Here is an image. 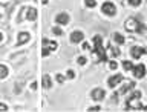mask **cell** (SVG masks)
Instances as JSON below:
<instances>
[{
	"mask_svg": "<svg viewBox=\"0 0 147 112\" xmlns=\"http://www.w3.org/2000/svg\"><path fill=\"white\" fill-rule=\"evenodd\" d=\"M29 39H31L29 32L23 31V32H20V34H18V41H17V45H25V43H28V41H29Z\"/></svg>",
	"mask_w": 147,
	"mask_h": 112,
	"instance_id": "obj_11",
	"label": "cell"
},
{
	"mask_svg": "<svg viewBox=\"0 0 147 112\" xmlns=\"http://www.w3.org/2000/svg\"><path fill=\"white\" fill-rule=\"evenodd\" d=\"M140 98H141V92L140 91H132L130 94L127 95L126 98V111H135V109H141V103H140Z\"/></svg>",
	"mask_w": 147,
	"mask_h": 112,
	"instance_id": "obj_1",
	"label": "cell"
},
{
	"mask_svg": "<svg viewBox=\"0 0 147 112\" xmlns=\"http://www.w3.org/2000/svg\"><path fill=\"white\" fill-rule=\"evenodd\" d=\"M37 16H38V12H37L35 8H28V12H26V18H28V20L34 22L37 18Z\"/></svg>",
	"mask_w": 147,
	"mask_h": 112,
	"instance_id": "obj_12",
	"label": "cell"
},
{
	"mask_svg": "<svg viewBox=\"0 0 147 112\" xmlns=\"http://www.w3.org/2000/svg\"><path fill=\"white\" fill-rule=\"evenodd\" d=\"M2 39H3V35H2V34H0V41H2Z\"/></svg>",
	"mask_w": 147,
	"mask_h": 112,
	"instance_id": "obj_32",
	"label": "cell"
},
{
	"mask_svg": "<svg viewBox=\"0 0 147 112\" xmlns=\"http://www.w3.org/2000/svg\"><path fill=\"white\" fill-rule=\"evenodd\" d=\"M83 49H84V51H90V45L89 43H83Z\"/></svg>",
	"mask_w": 147,
	"mask_h": 112,
	"instance_id": "obj_29",
	"label": "cell"
},
{
	"mask_svg": "<svg viewBox=\"0 0 147 112\" xmlns=\"http://www.w3.org/2000/svg\"><path fill=\"white\" fill-rule=\"evenodd\" d=\"M106 52L112 54V57H119V55H121V52H119V49L113 48V46H110V45H107V51H106Z\"/></svg>",
	"mask_w": 147,
	"mask_h": 112,
	"instance_id": "obj_15",
	"label": "cell"
},
{
	"mask_svg": "<svg viewBox=\"0 0 147 112\" xmlns=\"http://www.w3.org/2000/svg\"><path fill=\"white\" fill-rule=\"evenodd\" d=\"M55 22H57L58 25H67L69 23V16L66 12H60V14H57V17H55Z\"/></svg>",
	"mask_w": 147,
	"mask_h": 112,
	"instance_id": "obj_10",
	"label": "cell"
},
{
	"mask_svg": "<svg viewBox=\"0 0 147 112\" xmlns=\"http://www.w3.org/2000/svg\"><path fill=\"white\" fill-rule=\"evenodd\" d=\"M83 39H84V34H83L81 31H74L71 34V41L74 45H75V43H81Z\"/></svg>",
	"mask_w": 147,
	"mask_h": 112,
	"instance_id": "obj_9",
	"label": "cell"
},
{
	"mask_svg": "<svg viewBox=\"0 0 147 112\" xmlns=\"http://www.w3.org/2000/svg\"><path fill=\"white\" fill-rule=\"evenodd\" d=\"M109 68L110 69H117L118 68V63L115 62V60H110V62H109Z\"/></svg>",
	"mask_w": 147,
	"mask_h": 112,
	"instance_id": "obj_23",
	"label": "cell"
},
{
	"mask_svg": "<svg viewBox=\"0 0 147 112\" xmlns=\"http://www.w3.org/2000/svg\"><path fill=\"white\" fill-rule=\"evenodd\" d=\"M132 72H133V77L135 78H142L147 72V68L142 63H140V64H136V66L132 68Z\"/></svg>",
	"mask_w": 147,
	"mask_h": 112,
	"instance_id": "obj_6",
	"label": "cell"
},
{
	"mask_svg": "<svg viewBox=\"0 0 147 112\" xmlns=\"http://www.w3.org/2000/svg\"><path fill=\"white\" fill-rule=\"evenodd\" d=\"M52 32H54L55 35H63V31H61V28H58V26L52 28Z\"/></svg>",
	"mask_w": 147,
	"mask_h": 112,
	"instance_id": "obj_21",
	"label": "cell"
},
{
	"mask_svg": "<svg viewBox=\"0 0 147 112\" xmlns=\"http://www.w3.org/2000/svg\"><path fill=\"white\" fill-rule=\"evenodd\" d=\"M84 5L87 8H95L96 6V2L95 0H84Z\"/></svg>",
	"mask_w": 147,
	"mask_h": 112,
	"instance_id": "obj_20",
	"label": "cell"
},
{
	"mask_svg": "<svg viewBox=\"0 0 147 112\" xmlns=\"http://www.w3.org/2000/svg\"><path fill=\"white\" fill-rule=\"evenodd\" d=\"M77 62H78V64H81V66H83V64H86L87 60H86V57H78Z\"/></svg>",
	"mask_w": 147,
	"mask_h": 112,
	"instance_id": "obj_25",
	"label": "cell"
},
{
	"mask_svg": "<svg viewBox=\"0 0 147 112\" xmlns=\"http://www.w3.org/2000/svg\"><path fill=\"white\" fill-rule=\"evenodd\" d=\"M141 111H147V106H141Z\"/></svg>",
	"mask_w": 147,
	"mask_h": 112,
	"instance_id": "obj_31",
	"label": "cell"
},
{
	"mask_svg": "<svg viewBox=\"0 0 147 112\" xmlns=\"http://www.w3.org/2000/svg\"><path fill=\"white\" fill-rule=\"evenodd\" d=\"M123 68H124V71H132L133 63L129 62V60H124V62H123Z\"/></svg>",
	"mask_w": 147,
	"mask_h": 112,
	"instance_id": "obj_18",
	"label": "cell"
},
{
	"mask_svg": "<svg viewBox=\"0 0 147 112\" xmlns=\"http://www.w3.org/2000/svg\"><path fill=\"white\" fill-rule=\"evenodd\" d=\"M130 54H132V57L135 60H138V58H141L142 55L147 54V49L141 48V46H132V48H130Z\"/></svg>",
	"mask_w": 147,
	"mask_h": 112,
	"instance_id": "obj_7",
	"label": "cell"
},
{
	"mask_svg": "<svg viewBox=\"0 0 147 112\" xmlns=\"http://www.w3.org/2000/svg\"><path fill=\"white\" fill-rule=\"evenodd\" d=\"M133 88H135V81L127 83V85H124L121 89H119V94H121V95H126V94H129V91H130V89H133Z\"/></svg>",
	"mask_w": 147,
	"mask_h": 112,
	"instance_id": "obj_13",
	"label": "cell"
},
{
	"mask_svg": "<svg viewBox=\"0 0 147 112\" xmlns=\"http://www.w3.org/2000/svg\"><path fill=\"white\" fill-rule=\"evenodd\" d=\"M8 75V68L5 66V64H0V80L2 78H6Z\"/></svg>",
	"mask_w": 147,
	"mask_h": 112,
	"instance_id": "obj_17",
	"label": "cell"
},
{
	"mask_svg": "<svg viewBox=\"0 0 147 112\" xmlns=\"http://www.w3.org/2000/svg\"><path fill=\"white\" fill-rule=\"evenodd\" d=\"M129 5H130V6H140L141 5V0H129Z\"/></svg>",
	"mask_w": 147,
	"mask_h": 112,
	"instance_id": "obj_22",
	"label": "cell"
},
{
	"mask_svg": "<svg viewBox=\"0 0 147 112\" xmlns=\"http://www.w3.org/2000/svg\"><path fill=\"white\" fill-rule=\"evenodd\" d=\"M89 111H101L100 106H92V108H89Z\"/></svg>",
	"mask_w": 147,
	"mask_h": 112,
	"instance_id": "obj_30",
	"label": "cell"
},
{
	"mask_svg": "<svg viewBox=\"0 0 147 112\" xmlns=\"http://www.w3.org/2000/svg\"><path fill=\"white\" fill-rule=\"evenodd\" d=\"M64 80H66V77L61 75V74H57V81H58V83H63Z\"/></svg>",
	"mask_w": 147,
	"mask_h": 112,
	"instance_id": "obj_26",
	"label": "cell"
},
{
	"mask_svg": "<svg viewBox=\"0 0 147 112\" xmlns=\"http://www.w3.org/2000/svg\"><path fill=\"white\" fill-rule=\"evenodd\" d=\"M49 52H51V51H49V48H46V46H45V48H43V51H41V55H43V57H48V55H49Z\"/></svg>",
	"mask_w": 147,
	"mask_h": 112,
	"instance_id": "obj_24",
	"label": "cell"
},
{
	"mask_svg": "<svg viewBox=\"0 0 147 112\" xmlns=\"http://www.w3.org/2000/svg\"><path fill=\"white\" fill-rule=\"evenodd\" d=\"M124 40H126V39L123 37V34H119V32H115V34H113V41L117 45H124Z\"/></svg>",
	"mask_w": 147,
	"mask_h": 112,
	"instance_id": "obj_16",
	"label": "cell"
},
{
	"mask_svg": "<svg viewBox=\"0 0 147 112\" xmlns=\"http://www.w3.org/2000/svg\"><path fill=\"white\" fill-rule=\"evenodd\" d=\"M124 80H126V78L123 77V74H115V75H112V77L107 80V86L110 88V89H113L115 86L119 85V83H123Z\"/></svg>",
	"mask_w": 147,
	"mask_h": 112,
	"instance_id": "obj_5",
	"label": "cell"
},
{
	"mask_svg": "<svg viewBox=\"0 0 147 112\" xmlns=\"http://www.w3.org/2000/svg\"><path fill=\"white\" fill-rule=\"evenodd\" d=\"M124 26H126V29L129 32H144V25L138 20V18H127L126 23H124Z\"/></svg>",
	"mask_w": 147,
	"mask_h": 112,
	"instance_id": "obj_3",
	"label": "cell"
},
{
	"mask_svg": "<svg viewBox=\"0 0 147 112\" xmlns=\"http://www.w3.org/2000/svg\"><path fill=\"white\" fill-rule=\"evenodd\" d=\"M66 75H67V78H75V72H74V71H72V69H69V71H67V74H66Z\"/></svg>",
	"mask_w": 147,
	"mask_h": 112,
	"instance_id": "obj_27",
	"label": "cell"
},
{
	"mask_svg": "<svg viewBox=\"0 0 147 112\" xmlns=\"http://www.w3.org/2000/svg\"><path fill=\"white\" fill-rule=\"evenodd\" d=\"M101 11H103V14H106L107 17H113L115 14H117V6H115V3H112V2H104L101 5Z\"/></svg>",
	"mask_w": 147,
	"mask_h": 112,
	"instance_id": "obj_4",
	"label": "cell"
},
{
	"mask_svg": "<svg viewBox=\"0 0 147 112\" xmlns=\"http://www.w3.org/2000/svg\"><path fill=\"white\" fill-rule=\"evenodd\" d=\"M8 111V106L5 103H0V112H6Z\"/></svg>",
	"mask_w": 147,
	"mask_h": 112,
	"instance_id": "obj_28",
	"label": "cell"
},
{
	"mask_svg": "<svg viewBox=\"0 0 147 112\" xmlns=\"http://www.w3.org/2000/svg\"><path fill=\"white\" fill-rule=\"evenodd\" d=\"M41 85H43L45 89H49L51 86H52V80H51V77L46 74V75H43V81H41Z\"/></svg>",
	"mask_w": 147,
	"mask_h": 112,
	"instance_id": "obj_14",
	"label": "cell"
},
{
	"mask_svg": "<svg viewBox=\"0 0 147 112\" xmlns=\"http://www.w3.org/2000/svg\"><path fill=\"white\" fill-rule=\"evenodd\" d=\"M46 46H49V51H55V49H57L58 48V45H57V41H48V45H46Z\"/></svg>",
	"mask_w": 147,
	"mask_h": 112,
	"instance_id": "obj_19",
	"label": "cell"
},
{
	"mask_svg": "<svg viewBox=\"0 0 147 112\" xmlns=\"http://www.w3.org/2000/svg\"><path fill=\"white\" fill-rule=\"evenodd\" d=\"M94 48H95V54L98 55L100 62H107V52H106V49L103 46V37L100 34L94 35Z\"/></svg>",
	"mask_w": 147,
	"mask_h": 112,
	"instance_id": "obj_2",
	"label": "cell"
},
{
	"mask_svg": "<svg viewBox=\"0 0 147 112\" xmlns=\"http://www.w3.org/2000/svg\"><path fill=\"white\" fill-rule=\"evenodd\" d=\"M90 97L95 101H101L106 97V92H104V89H101V88H95V89L90 92Z\"/></svg>",
	"mask_w": 147,
	"mask_h": 112,
	"instance_id": "obj_8",
	"label": "cell"
}]
</instances>
